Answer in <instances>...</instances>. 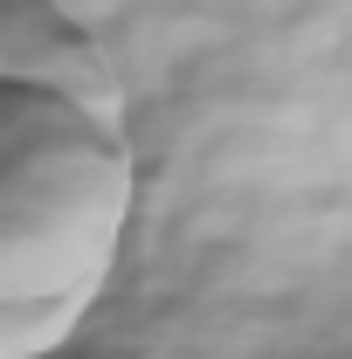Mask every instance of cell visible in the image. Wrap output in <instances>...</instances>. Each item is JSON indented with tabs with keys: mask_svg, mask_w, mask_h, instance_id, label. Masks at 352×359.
Instances as JSON below:
<instances>
[{
	"mask_svg": "<svg viewBox=\"0 0 352 359\" xmlns=\"http://www.w3.org/2000/svg\"><path fill=\"white\" fill-rule=\"evenodd\" d=\"M138 201L125 118L0 83V359H48L104 297Z\"/></svg>",
	"mask_w": 352,
	"mask_h": 359,
	"instance_id": "cell-1",
	"label": "cell"
},
{
	"mask_svg": "<svg viewBox=\"0 0 352 359\" xmlns=\"http://www.w3.org/2000/svg\"><path fill=\"white\" fill-rule=\"evenodd\" d=\"M0 83L62 90L104 118H125V83H118L111 55L55 0H0Z\"/></svg>",
	"mask_w": 352,
	"mask_h": 359,
	"instance_id": "cell-2",
	"label": "cell"
}]
</instances>
